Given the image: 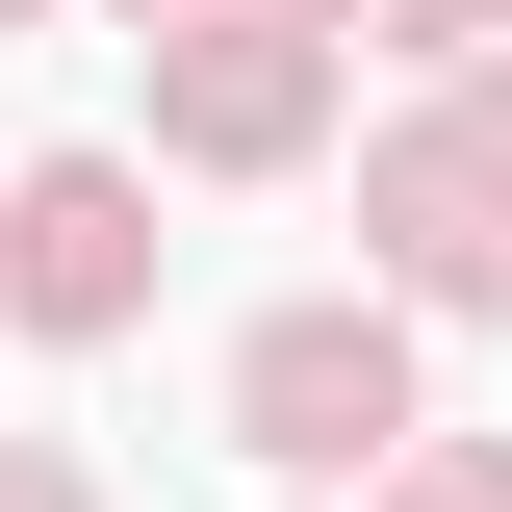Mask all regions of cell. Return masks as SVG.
I'll return each mask as SVG.
<instances>
[{"label": "cell", "mask_w": 512, "mask_h": 512, "mask_svg": "<svg viewBox=\"0 0 512 512\" xmlns=\"http://www.w3.org/2000/svg\"><path fill=\"white\" fill-rule=\"evenodd\" d=\"M231 436L308 461V487H359V461L410 436V333H384V308H282V333L231 359Z\"/></svg>", "instance_id": "obj_1"}, {"label": "cell", "mask_w": 512, "mask_h": 512, "mask_svg": "<svg viewBox=\"0 0 512 512\" xmlns=\"http://www.w3.org/2000/svg\"><path fill=\"white\" fill-rule=\"evenodd\" d=\"M0 308L26 333H128L154 308V180H128V154H52V180L0 205Z\"/></svg>", "instance_id": "obj_2"}, {"label": "cell", "mask_w": 512, "mask_h": 512, "mask_svg": "<svg viewBox=\"0 0 512 512\" xmlns=\"http://www.w3.org/2000/svg\"><path fill=\"white\" fill-rule=\"evenodd\" d=\"M384 256L436 308H512V128H410L384 154Z\"/></svg>", "instance_id": "obj_3"}, {"label": "cell", "mask_w": 512, "mask_h": 512, "mask_svg": "<svg viewBox=\"0 0 512 512\" xmlns=\"http://www.w3.org/2000/svg\"><path fill=\"white\" fill-rule=\"evenodd\" d=\"M308 103H333L308 26H180V77H154V128H180V154H308Z\"/></svg>", "instance_id": "obj_4"}, {"label": "cell", "mask_w": 512, "mask_h": 512, "mask_svg": "<svg viewBox=\"0 0 512 512\" xmlns=\"http://www.w3.org/2000/svg\"><path fill=\"white\" fill-rule=\"evenodd\" d=\"M410 512H512V461H410Z\"/></svg>", "instance_id": "obj_5"}, {"label": "cell", "mask_w": 512, "mask_h": 512, "mask_svg": "<svg viewBox=\"0 0 512 512\" xmlns=\"http://www.w3.org/2000/svg\"><path fill=\"white\" fill-rule=\"evenodd\" d=\"M0 512H77V461H0Z\"/></svg>", "instance_id": "obj_6"}, {"label": "cell", "mask_w": 512, "mask_h": 512, "mask_svg": "<svg viewBox=\"0 0 512 512\" xmlns=\"http://www.w3.org/2000/svg\"><path fill=\"white\" fill-rule=\"evenodd\" d=\"M461 26H487V0H410V52H461Z\"/></svg>", "instance_id": "obj_7"}, {"label": "cell", "mask_w": 512, "mask_h": 512, "mask_svg": "<svg viewBox=\"0 0 512 512\" xmlns=\"http://www.w3.org/2000/svg\"><path fill=\"white\" fill-rule=\"evenodd\" d=\"M0 26H26V0H0Z\"/></svg>", "instance_id": "obj_8"}]
</instances>
